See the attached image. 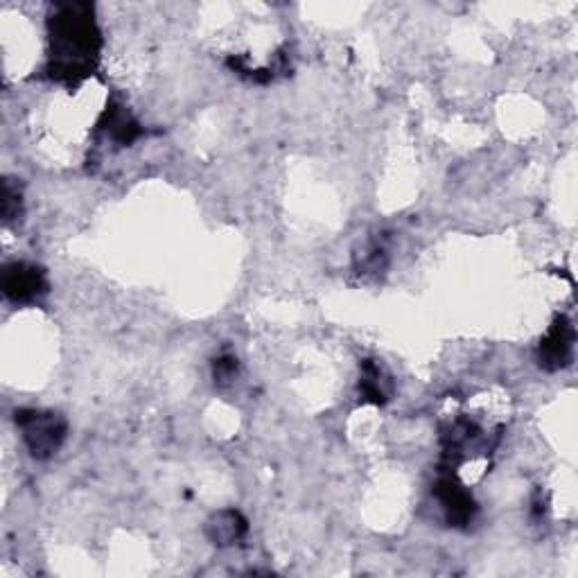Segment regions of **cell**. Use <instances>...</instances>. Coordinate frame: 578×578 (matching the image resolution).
Instances as JSON below:
<instances>
[{
    "mask_svg": "<svg viewBox=\"0 0 578 578\" xmlns=\"http://www.w3.org/2000/svg\"><path fill=\"white\" fill-rule=\"evenodd\" d=\"M572 355L574 326L565 317H558L540 344V366L547 371H558L572 362Z\"/></svg>",
    "mask_w": 578,
    "mask_h": 578,
    "instance_id": "5b68a950",
    "label": "cell"
},
{
    "mask_svg": "<svg viewBox=\"0 0 578 578\" xmlns=\"http://www.w3.org/2000/svg\"><path fill=\"white\" fill-rule=\"evenodd\" d=\"M235 371H238V359L233 357H220L215 362V380L217 382H229Z\"/></svg>",
    "mask_w": 578,
    "mask_h": 578,
    "instance_id": "30bf717a",
    "label": "cell"
},
{
    "mask_svg": "<svg viewBox=\"0 0 578 578\" xmlns=\"http://www.w3.org/2000/svg\"><path fill=\"white\" fill-rule=\"evenodd\" d=\"M48 276L32 262H10L3 269V292L16 305L34 303L48 294Z\"/></svg>",
    "mask_w": 578,
    "mask_h": 578,
    "instance_id": "3957f363",
    "label": "cell"
},
{
    "mask_svg": "<svg viewBox=\"0 0 578 578\" xmlns=\"http://www.w3.org/2000/svg\"><path fill=\"white\" fill-rule=\"evenodd\" d=\"M50 80L77 86L98 66L102 37L89 3H61L48 16Z\"/></svg>",
    "mask_w": 578,
    "mask_h": 578,
    "instance_id": "6da1fadb",
    "label": "cell"
},
{
    "mask_svg": "<svg viewBox=\"0 0 578 578\" xmlns=\"http://www.w3.org/2000/svg\"><path fill=\"white\" fill-rule=\"evenodd\" d=\"M434 495L441 502L445 518H448L452 527H468V524L475 520V499H472L466 486H461L454 477H441L436 481Z\"/></svg>",
    "mask_w": 578,
    "mask_h": 578,
    "instance_id": "277c9868",
    "label": "cell"
},
{
    "mask_svg": "<svg viewBox=\"0 0 578 578\" xmlns=\"http://www.w3.org/2000/svg\"><path fill=\"white\" fill-rule=\"evenodd\" d=\"M206 533L215 545H235L247 533V520L238 511H220L208 520Z\"/></svg>",
    "mask_w": 578,
    "mask_h": 578,
    "instance_id": "52a82bcc",
    "label": "cell"
},
{
    "mask_svg": "<svg viewBox=\"0 0 578 578\" xmlns=\"http://www.w3.org/2000/svg\"><path fill=\"white\" fill-rule=\"evenodd\" d=\"M100 129L107 134V138H111L113 143H118V145H127L131 143V140L143 134V129H140L138 122L131 118V113L122 107L107 109V113H104V118L100 122Z\"/></svg>",
    "mask_w": 578,
    "mask_h": 578,
    "instance_id": "ba28073f",
    "label": "cell"
},
{
    "mask_svg": "<svg viewBox=\"0 0 578 578\" xmlns=\"http://www.w3.org/2000/svg\"><path fill=\"white\" fill-rule=\"evenodd\" d=\"M23 213V201L19 186H12V181H5L3 186V220L10 224Z\"/></svg>",
    "mask_w": 578,
    "mask_h": 578,
    "instance_id": "9c48e42d",
    "label": "cell"
},
{
    "mask_svg": "<svg viewBox=\"0 0 578 578\" xmlns=\"http://www.w3.org/2000/svg\"><path fill=\"white\" fill-rule=\"evenodd\" d=\"M16 427L21 429L25 448L34 459L46 461L57 454L66 439V420L57 411L43 409H19L16 411Z\"/></svg>",
    "mask_w": 578,
    "mask_h": 578,
    "instance_id": "7a4b0ae2",
    "label": "cell"
},
{
    "mask_svg": "<svg viewBox=\"0 0 578 578\" xmlns=\"http://www.w3.org/2000/svg\"><path fill=\"white\" fill-rule=\"evenodd\" d=\"M359 391L366 402H375V405H384L393 391L391 375L382 369V364L366 359L362 366V382H359Z\"/></svg>",
    "mask_w": 578,
    "mask_h": 578,
    "instance_id": "8992f818",
    "label": "cell"
}]
</instances>
